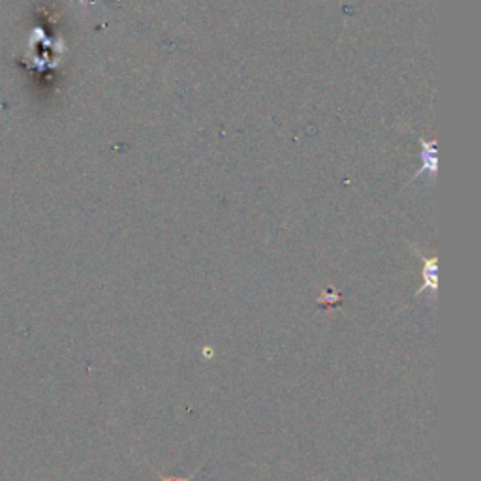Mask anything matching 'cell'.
<instances>
[{"mask_svg": "<svg viewBox=\"0 0 481 481\" xmlns=\"http://www.w3.org/2000/svg\"><path fill=\"white\" fill-rule=\"evenodd\" d=\"M416 252H418V250H416ZM419 258H421V261H423V267H421L423 284H421V288H419L418 293L429 290L431 291L432 297H434V295H437V291H438V260H437V256H432V258H425V256H421V254H419Z\"/></svg>", "mask_w": 481, "mask_h": 481, "instance_id": "cell-1", "label": "cell"}, {"mask_svg": "<svg viewBox=\"0 0 481 481\" xmlns=\"http://www.w3.org/2000/svg\"><path fill=\"white\" fill-rule=\"evenodd\" d=\"M160 481H192V478L194 475H186V478H168V475L164 474H158Z\"/></svg>", "mask_w": 481, "mask_h": 481, "instance_id": "cell-2", "label": "cell"}]
</instances>
